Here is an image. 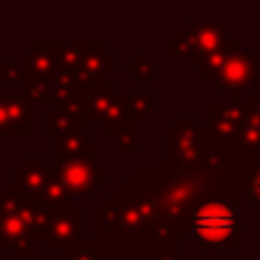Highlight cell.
<instances>
[{
    "label": "cell",
    "mask_w": 260,
    "mask_h": 260,
    "mask_svg": "<svg viewBox=\"0 0 260 260\" xmlns=\"http://www.w3.org/2000/svg\"><path fill=\"white\" fill-rule=\"evenodd\" d=\"M258 50H244L240 41H231L224 67H221L219 76L215 78L219 89L229 96H244L249 87L258 80Z\"/></svg>",
    "instance_id": "7"
},
{
    "label": "cell",
    "mask_w": 260,
    "mask_h": 260,
    "mask_svg": "<svg viewBox=\"0 0 260 260\" xmlns=\"http://www.w3.org/2000/svg\"><path fill=\"white\" fill-rule=\"evenodd\" d=\"M114 153L121 157H130L137 153V128L126 126L114 135Z\"/></svg>",
    "instance_id": "29"
},
{
    "label": "cell",
    "mask_w": 260,
    "mask_h": 260,
    "mask_svg": "<svg viewBox=\"0 0 260 260\" xmlns=\"http://www.w3.org/2000/svg\"><path fill=\"white\" fill-rule=\"evenodd\" d=\"M123 105H126L128 119L135 128L144 126L148 117L157 114V96L151 91H135V94H123Z\"/></svg>",
    "instance_id": "19"
},
{
    "label": "cell",
    "mask_w": 260,
    "mask_h": 260,
    "mask_svg": "<svg viewBox=\"0 0 260 260\" xmlns=\"http://www.w3.org/2000/svg\"><path fill=\"white\" fill-rule=\"evenodd\" d=\"M50 87H53L55 103H62V101H67L69 96H73L78 89H80L76 78H73L71 73H64V71H55L53 80H50Z\"/></svg>",
    "instance_id": "28"
},
{
    "label": "cell",
    "mask_w": 260,
    "mask_h": 260,
    "mask_svg": "<svg viewBox=\"0 0 260 260\" xmlns=\"http://www.w3.org/2000/svg\"><path fill=\"white\" fill-rule=\"evenodd\" d=\"M144 260H185L178 256V242L174 240H162L148 251V256Z\"/></svg>",
    "instance_id": "31"
},
{
    "label": "cell",
    "mask_w": 260,
    "mask_h": 260,
    "mask_svg": "<svg viewBox=\"0 0 260 260\" xmlns=\"http://www.w3.org/2000/svg\"><path fill=\"white\" fill-rule=\"evenodd\" d=\"M133 176L142 185H146V189L153 194L155 206L160 210L162 235L165 240H174V242L187 238L189 215L199 206V201L206 194H210L217 183H221L208 174L180 169L167 155H157L155 165L137 167Z\"/></svg>",
    "instance_id": "1"
},
{
    "label": "cell",
    "mask_w": 260,
    "mask_h": 260,
    "mask_svg": "<svg viewBox=\"0 0 260 260\" xmlns=\"http://www.w3.org/2000/svg\"><path fill=\"white\" fill-rule=\"evenodd\" d=\"M82 55H85V44L82 41L55 44V64H57V71L71 73L73 76L82 64Z\"/></svg>",
    "instance_id": "23"
},
{
    "label": "cell",
    "mask_w": 260,
    "mask_h": 260,
    "mask_svg": "<svg viewBox=\"0 0 260 260\" xmlns=\"http://www.w3.org/2000/svg\"><path fill=\"white\" fill-rule=\"evenodd\" d=\"M62 260H108L94 240H80L76 247L62 251Z\"/></svg>",
    "instance_id": "27"
},
{
    "label": "cell",
    "mask_w": 260,
    "mask_h": 260,
    "mask_svg": "<svg viewBox=\"0 0 260 260\" xmlns=\"http://www.w3.org/2000/svg\"><path fill=\"white\" fill-rule=\"evenodd\" d=\"M32 105H55L53 99V87H50V80H23L21 82V91Z\"/></svg>",
    "instance_id": "25"
},
{
    "label": "cell",
    "mask_w": 260,
    "mask_h": 260,
    "mask_svg": "<svg viewBox=\"0 0 260 260\" xmlns=\"http://www.w3.org/2000/svg\"><path fill=\"white\" fill-rule=\"evenodd\" d=\"M37 201L25 199L9 185L0 187V244L9 249L14 260H30L35 256V221Z\"/></svg>",
    "instance_id": "4"
},
{
    "label": "cell",
    "mask_w": 260,
    "mask_h": 260,
    "mask_svg": "<svg viewBox=\"0 0 260 260\" xmlns=\"http://www.w3.org/2000/svg\"><path fill=\"white\" fill-rule=\"evenodd\" d=\"M0 82L3 85H21L23 82L21 67L12 62H0Z\"/></svg>",
    "instance_id": "32"
},
{
    "label": "cell",
    "mask_w": 260,
    "mask_h": 260,
    "mask_svg": "<svg viewBox=\"0 0 260 260\" xmlns=\"http://www.w3.org/2000/svg\"><path fill=\"white\" fill-rule=\"evenodd\" d=\"M0 176H3V167H0Z\"/></svg>",
    "instance_id": "36"
},
{
    "label": "cell",
    "mask_w": 260,
    "mask_h": 260,
    "mask_svg": "<svg viewBox=\"0 0 260 260\" xmlns=\"http://www.w3.org/2000/svg\"><path fill=\"white\" fill-rule=\"evenodd\" d=\"M37 201H41L44 206H48L50 210H62V208L76 206L73 199L69 197V192L64 189V185L59 183V178L55 176V171H50L48 180H46V185H44V189H41V194H39Z\"/></svg>",
    "instance_id": "22"
},
{
    "label": "cell",
    "mask_w": 260,
    "mask_h": 260,
    "mask_svg": "<svg viewBox=\"0 0 260 260\" xmlns=\"http://www.w3.org/2000/svg\"><path fill=\"white\" fill-rule=\"evenodd\" d=\"M55 176L69 197H89L94 189L105 187V167L94 160H64L53 165Z\"/></svg>",
    "instance_id": "9"
},
{
    "label": "cell",
    "mask_w": 260,
    "mask_h": 260,
    "mask_svg": "<svg viewBox=\"0 0 260 260\" xmlns=\"http://www.w3.org/2000/svg\"><path fill=\"white\" fill-rule=\"evenodd\" d=\"M187 30L194 35L199 50V59L208 53L224 50L231 44V23L229 21H189Z\"/></svg>",
    "instance_id": "14"
},
{
    "label": "cell",
    "mask_w": 260,
    "mask_h": 260,
    "mask_svg": "<svg viewBox=\"0 0 260 260\" xmlns=\"http://www.w3.org/2000/svg\"><path fill=\"white\" fill-rule=\"evenodd\" d=\"M167 59L169 62H178V59H187V62H199V50L194 35L185 27L180 30L174 39L167 44Z\"/></svg>",
    "instance_id": "21"
},
{
    "label": "cell",
    "mask_w": 260,
    "mask_h": 260,
    "mask_svg": "<svg viewBox=\"0 0 260 260\" xmlns=\"http://www.w3.org/2000/svg\"><path fill=\"white\" fill-rule=\"evenodd\" d=\"M23 71V80H53L57 64H55V44L53 41H35L30 50L21 55L18 62Z\"/></svg>",
    "instance_id": "13"
},
{
    "label": "cell",
    "mask_w": 260,
    "mask_h": 260,
    "mask_svg": "<svg viewBox=\"0 0 260 260\" xmlns=\"http://www.w3.org/2000/svg\"><path fill=\"white\" fill-rule=\"evenodd\" d=\"M221 155V165H224V183H226V169H229L231 155L235 157V165L242 155H251L260 153V94H251L247 99V112H244L242 126H240L235 139L229 146L217 148ZM229 185V183H226ZM233 187V185H231Z\"/></svg>",
    "instance_id": "10"
},
{
    "label": "cell",
    "mask_w": 260,
    "mask_h": 260,
    "mask_svg": "<svg viewBox=\"0 0 260 260\" xmlns=\"http://www.w3.org/2000/svg\"><path fill=\"white\" fill-rule=\"evenodd\" d=\"M0 87H3V82H0Z\"/></svg>",
    "instance_id": "37"
},
{
    "label": "cell",
    "mask_w": 260,
    "mask_h": 260,
    "mask_svg": "<svg viewBox=\"0 0 260 260\" xmlns=\"http://www.w3.org/2000/svg\"><path fill=\"white\" fill-rule=\"evenodd\" d=\"M247 112L244 96H231L226 103L208 105V126L199 123V142L203 148H221L229 146L242 126Z\"/></svg>",
    "instance_id": "6"
},
{
    "label": "cell",
    "mask_w": 260,
    "mask_h": 260,
    "mask_svg": "<svg viewBox=\"0 0 260 260\" xmlns=\"http://www.w3.org/2000/svg\"><path fill=\"white\" fill-rule=\"evenodd\" d=\"M9 133V123H7V112H5V103H3V91H0V135Z\"/></svg>",
    "instance_id": "33"
},
{
    "label": "cell",
    "mask_w": 260,
    "mask_h": 260,
    "mask_svg": "<svg viewBox=\"0 0 260 260\" xmlns=\"http://www.w3.org/2000/svg\"><path fill=\"white\" fill-rule=\"evenodd\" d=\"M87 94V110H85V123L87 126H101L105 112L117 99V85L114 82H101V85H89L82 87Z\"/></svg>",
    "instance_id": "18"
},
{
    "label": "cell",
    "mask_w": 260,
    "mask_h": 260,
    "mask_svg": "<svg viewBox=\"0 0 260 260\" xmlns=\"http://www.w3.org/2000/svg\"><path fill=\"white\" fill-rule=\"evenodd\" d=\"M167 157L180 169L206 174V148L199 142V114H178L167 128Z\"/></svg>",
    "instance_id": "5"
},
{
    "label": "cell",
    "mask_w": 260,
    "mask_h": 260,
    "mask_svg": "<svg viewBox=\"0 0 260 260\" xmlns=\"http://www.w3.org/2000/svg\"><path fill=\"white\" fill-rule=\"evenodd\" d=\"M96 137L89 133H73L53 137V165L64 160H94Z\"/></svg>",
    "instance_id": "15"
},
{
    "label": "cell",
    "mask_w": 260,
    "mask_h": 260,
    "mask_svg": "<svg viewBox=\"0 0 260 260\" xmlns=\"http://www.w3.org/2000/svg\"><path fill=\"white\" fill-rule=\"evenodd\" d=\"M5 112H7L9 133L16 137H27L35 133V117H32V103L23 94H3Z\"/></svg>",
    "instance_id": "16"
},
{
    "label": "cell",
    "mask_w": 260,
    "mask_h": 260,
    "mask_svg": "<svg viewBox=\"0 0 260 260\" xmlns=\"http://www.w3.org/2000/svg\"><path fill=\"white\" fill-rule=\"evenodd\" d=\"M91 240L101 247L105 258H146L148 251L165 238L142 219L133 201L117 185L114 194L96 206Z\"/></svg>",
    "instance_id": "2"
},
{
    "label": "cell",
    "mask_w": 260,
    "mask_h": 260,
    "mask_svg": "<svg viewBox=\"0 0 260 260\" xmlns=\"http://www.w3.org/2000/svg\"><path fill=\"white\" fill-rule=\"evenodd\" d=\"M53 110L85 119V110H87V94H85V89L80 87V89H78L73 96H69L67 101H62V103H55V105H53Z\"/></svg>",
    "instance_id": "30"
},
{
    "label": "cell",
    "mask_w": 260,
    "mask_h": 260,
    "mask_svg": "<svg viewBox=\"0 0 260 260\" xmlns=\"http://www.w3.org/2000/svg\"><path fill=\"white\" fill-rule=\"evenodd\" d=\"M0 256H3V244H0Z\"/></svg>",
    "instance_id": "35"
},
{
    "label": "cell",
    "mask_w": 260,
    "mask_h": 260,
    "mask_svg": "<svg viewBox=\"0 0 260 260\" xmlns=\"http://www.w3.org/2000/svg\"><path fill=\"white\" fill-rule=\"evenodd\" d=\"M39 240L48 251H67L76 247L80 240H85V210L80 206L53 210Z\"/></svg>",
    "instance_id": "8"
},
{
    "label": "cell",
    "mask_w": 260,
    "mask_h": 260,
    "mask_svg": "<svg viewBox=\"0 0 260 260\" xmlns=\"http://www.w3.org/2000/svg\"><path fill=\"white\" fill-rule=\"evenodd\" d=\"M226 53H229V46H226L224 50H215V53L203 55V57L197 62V80L201 82V85H206V82L215 80V78L219 76L221 67H224Z\"/></svg>",
    "instance_id": "24"
},
{
    "label": "cell",
    "mask_w": 260,
    "mask_h": 260,
    "mask_svg": "<svg viewBox=\"0 0 260 260\" xmlns=\"http://www.w3.org/2000/svg\"><path fill=\"white\" fill-rule=\"evenodd\" d=\"M117 69V57L112 50L105 48L103 41H87L85 44V55H82V64L73 78L80 87L89 85H101L105 82V76Z\"/></svg>",
    "instance_id": "12"
},
{
    "label": "cell",
    "mask_w": 260,
    "mask_h": 260,
    "mask_svg": "<svg viewBox=\"0 0 260 260\" xmlns=\"http://www.w3.org/2000/svg\"><path fill=\"white\" fill-rule=\"evenodd\" d=\"M203 260H229V258H203Z\"/></svg>",
    "instance_id": "34"
},
{
    "label": "cell",
    "mask_w": 260,
    "mask_h": 260,
    "mask_svg": "<svg viewBox=\"0 0 260 260\" xmlns=\"http://www.w3.org/2000/svg\"><path fill=\"white\" fill-rule=\"evenodd\" d=\"M50 171H53V167L46 165L41 155H23L21 162L9 169V176H12L9 187L16 189V192L23 194L25 199L37 201L46 185V180H48Z\"/></svg>",
    "instance_id": "11"
},
{
    "label": "cell",
    "mask_w": 260,
    "mask_h": 260,
    "mask_svg": "<svg viewBox=\"0 0 260 260\" xmlns=\"http://www.w3.org/2000/svg\"><path fill=\"white\" fill-rule=\"evenodd\" d=\"M85 119L73 117L67 112H57V110H50L48 114H44L41 119V133L48 135V137H57V135H73V133H85Z\"/></svg>",
    "instance_id": "20"
},
{
    "label": "cell",
    "mask_w": 260,
    "mask_h": 260,
    "mask_svg": "<svg viewBox=\"0 0 260 260\" xmlns=\"http://www.w3.org/2000/svg\"><path fill=\"white\" fill-rule=\"evenodd\" d=\"M235 187H238L240 199H247L260 208V153L242 155L238 160Z\"/></svg>",
    "instance_id": "17"
},
{
    "label": "cell",
    "mask_w": 260,
    "mask_h": 260,
    "mask_svg": "<svg viewBox=\"0 0 260 260\" xmlns=\"http://www.w3.org/2000/svg\"><path fill=\"white\" fill-rule=\"evenodd\" d=\"M187 238H194L203 249H233L240 242V194L238 187L217 183L210 194L199 201L187 221Z\"/></svg>",
    "instance_id": "3"
},
{
    "label": "cell",
    "mask_w": 260,
    "mask_h": 260,
    "mask_svg": "<svg viewBox=\"0 0 260 260\" xmlns=\"http://www.w3.org/2000/svg\"><path fill=\"white\" fill-rule=\"evenodd\" d=\"M123 69H126L128 73H133V78L137 82H157V69L155 64L148 59V55L144 53V50H139V53H135V59H130V62L123 64Z\"/></svg>",
    "instance_id": "26"
}]
</instances>
